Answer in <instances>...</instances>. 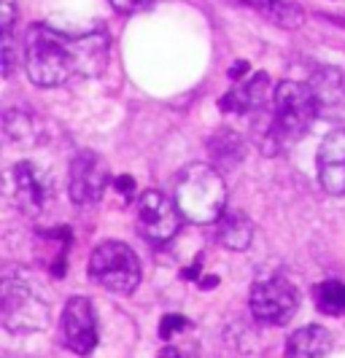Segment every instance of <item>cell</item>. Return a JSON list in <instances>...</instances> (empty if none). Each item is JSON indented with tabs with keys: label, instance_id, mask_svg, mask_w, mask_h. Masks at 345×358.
I'll use <instances>...</instances> for the list:
<instances>
[{
	"label": "cell",
	"instance_id": "277c9868",
	"mask_svg": "<svg viewBox=\"0 0 345 358\" xmlns=\"http://www.w3.org/2000/svg\"><path fill=\"white\" fill-rule=\"evenodd\" d=\"M90 275L111 294H132L141 283V262L127 243L106 240L92 251Z\"/></svg>",
	"mask_w": 345,
	"mask_h": 358
},
{
	"label": "cell",
	"instance_id": "ffe728a7",
	"mask_svg": "<svg viewBox=\"0 0 345 358\" xmlns=\"http://www.w3.org/2000/svg\"><path fill=\"white\" fill-rule=\"evenodd\" d=\"M160 358H197L189 348H176V345H167L162 353H160Z\"/></svg>",
	"mask_w": 345,
	"mask_h": 358
},
{
	"label": "cell",
	"instance_id": "e0dca14e",
	"mask_svg": "<svg viewBox=\"0 0 345 358\" xmlns=\"http://www.w3.org/2000/svg\"><path fill=\"white\" fill-rule=\"evenodd\" d=\"M243 3H248L251 8H259V11H265L267 17H275V19H286V14H291V8L283 3V0H243Z\"/></svg>",
	"mask_w": 345,
	"mask_h": 358
},
{
	"label": "cell",
	"instance_id": "52a82bcc",
	"mask_svg": "<svg viewBox=\"0 0 345 358\" xmlns=\"http://www.w3.org/2000/svg\"><path fill=\"white\" fill-rule=\"evenodd\" d=\"M181 210L176 199L162 192H143L138 199V232L148 243H167L181 229Z\"/></svg>",
	"mask_w": 345,
	"mask_h": 358
},
{
	"label": "cell",
	"instance_id": "30bf717a",
	"mask_svg": "<svg viewBox=\"0 0 345 358\" xmlns=\"http://www.w3.org/2000/svg\"><path fill=\"white\" fill-rule=\"evenodd\" d=\"M108 167L97 154H92V151L76 154V159L71 162V183H68V192H71V199L76 205L103 199L106 189H108Z\"/></svg>",
	"mask_w": 345,
	"mask_h": 358
},
{
	"label": "cell",
	"instance_id": "d6986e66",
	"mask_svg": "<svg viewBox=\"0 0 345 358\" xmlns=\"http://www.w3.org/2000/svg\"><path fill=\"white\" fill-rule=\"evenodd\" d=\"M176 326H189V321H183L181 315H167L162 321V337H170V331H181Z\"/></svg>",
	"mask_w": 345,
	"mask_h": 358
},
{
	"label": "cell",
	"instance_id": "5b68a950",
	"mask_svg": "<svg viewBox=\"0 0 345 358\" xmlns=\"http://www.w3.org/2000/svg\"><path fill=\"white\" fill-rule=\"evenodd\" d=\"M0 318H3V326L14 334H33V331L46 329L49 302L30 283L6 278L3 299H0Z\"/></svg>",
	"mask_w": 345,
	"mask_h": 358
},
{
	"label": "cell",
	"instance_id": "7a4b0ae2",
	"mask_svg": "<svg viewBox=\"0 0 345 358\" xmlns=\"http://www.w3.org/2000/svg\"><path fill=\"white\" fill-rule=\"evenodd\" d=\"M173 199L186 221L216 224L227 205V186L211 164H189L176 176Z\"/></svg>",
	"mask_w": 345,
	"mask_h": 358
},
{
	"label": "cell",
	"instance_id": "ac0fdd59",
	"mask_svg": "<svg viewBox=\"0 0 345 358\" xmlns=\"http://www.w3.org/2000/svg\"><path fill=\"white\" fill-rule=\"evenodd\" d=\"M111 3L116 6V11L129 14V11H141V8H146V6H151L154 0H111Z\"/></svg>",
	"mask_w": 345,
	"mask_h": 358
},
{
	"label": "cell",
	"instance_id": "5bb4252c",
	"mask_svg": "<svg viewBox=\"0 0 345 358\" xmlns=\"http://www.w3.org/2000/svg\"><path fill=\"white\" fill-rule=\"evenodd\" d=\"M267 84H270V78L265 73H256L246 84H240L237 90L227 92L221 97V108L232 110V113H248V110L262 108L267 100Z\"/></svg>",
	"mask_w": 345,
	"mask_h": 358
},
{
	"label": "cell",
	"instance_id": "6da1fadb",
	"mask_svg": "<svg viewBox=\"0 0 345 358\" xmlns=\"http://www.w3.org/2000/svg\"><path fill=\"white\" fill-rule=\"evenodd\" d=\"M84 43L46 24H33L24 36V71L36 87H59L81 71Z\"/></svg>",
	"mask_w": 345,
	"mask_h": 358
},
{
	"label": "cell",
	"instance_id": "9a60e30c",
	"mask_svg": "<svg viewBox=\"0 0 345 358\" xmlns=\"http://www.w3.org/2000/svg\"><path fill=\"white\" fill-rule=\"evenodd\" d=\"M313 299H316V307L324 315H332V318L345 315V283H340V280L318 283V286L313 288Z\"/></svg>",
	"mask_w": 345,
	"mask_h": 358
},
{
	"label": "cell",
	"instance_id": "4fadbf2b",
	"mask_svg": "<svg viewBox=\"0 0 345 358\" xmlns=\"http://www.w3.org/2000/svg\"><path fill=\"white\" fill-rule=\"evenodd\" d=\"M254 240V224L240 210H224L216 221V243L227 251H246Z\"/></svg>",
	"mask_w": 345,
	"mask_h": 358
},
{
	"label": "cell",
	"instance_id": "8fae6325",
	"mask_svg": "<svg viewBox=\"0 0 345 358\" xmlns=\"http://www.w3.org/2000/svg\"><path fill=\"white\" fill-rule=\"evenodd\" d=\"M318 183L335 197H345V129H335L318 145Z\"/></svg>",
	"mask_w": 345,
	"mask_h": 358
},
{
	"label": "cell",
	"instance_id": "2e32d148",
	"mask_svg": "<svg viewBox=\"0 0 345 358\" xmlns=\"http://www.w3.org/2000/svg\"><path fill=\"white\" fill-rule=\"evenodd\" d=\"M318 106H335L340 97H343V78L335 68H321V71L313 76V81L308 84Z\"/></svg>",
	"mask_w": 345,
	"mask_h": 358
},
{
	"label": "cell",
	"instance_id": "ba28073f",
	"mask_svg": "<svg viewBox=\"0 0 345 358\" xmlns=\"http://www.w3.org/2000/svg\"><path fill=\"white\" fill-rule=\"evenodd\" d=\"M8 189L24 215H38L52 199V178L36 162H17L8 173Z\"/></svg>",
	"mask_w": 345,
	"mask_h": 358
},
{
	"label": "cell",
	"instance_id": "44dd1931",
	"mask_svg": "<svg viewBox=\"0 0 345 358\" xmlns=\"http://www.w3.org/2000/svg\"><path fill=\"white\" fill-rule=\"evenodd\" d=\"M246 62H240V65H232V71H230V78H243L246 76Z\"/></svg>",
	"mask_w": 345,
	"mask_h": 358
},
{
	"label": "cell",
	"instance_id": "3957f363",
	"mask_svg": "<svg viewBox=\"0 0 345 358\" xmlns=\"http://www.w3.org/2000/svg\"><path fill=\"white\" fill-rule=\"evenodd\" d=\"M318 100L310 87L297 81H283L273 92V138L281 145L294 143L305 135L318 113Z\"/></svg>",
	"mask_w": 345,
	"mask_h": 358
},
{
	"label": "cell",
	"instance_id": "7c38bea8",
	"mask_svg": "<svg viewBox=\"0 0 345 358\" xmlns=\"http://www.w3.org/2000/svg\"><path fill=\"white\" fill-rule=\"evenodd\" d=\"M332 350V334L318 323L297 329L286 340V358H327Z\"/></svg>",
	"mask_w": 345,
	"mask_h": 358
},
{
	"label": "cell",
	"instance_id": "8992f818",
	"mask_svg": "<svg viewBox=\"0 0 345 358\" xmlns=\"http://www.w3.org/2000/svg\"><path fill=\"white\" fill-rule=\"evenodd\" d=\"M297 291L286 278H267L259 280L251 291V313L259 323L283 326L297 315Z\"/></svg>",
	"mask_w": 345,
	"mask_h": 358
},
{
	"label": "cell",
	"instance_id": "9c48e42d",
	"mask_svg": "<svg viewBox=\"0 0 345 358\" xmlns=\"http://www.w3.org/2000/svg\"><path fill=\"white\" fill-rule=\"evenodd\" d=\"M59 334H62L65 348L78 356H90L97 348V318H94V307L87 296H71L65 302Z\"/></svg>",
	"mask_w": 345,
	"mask_h": 358
}]
</instances>
